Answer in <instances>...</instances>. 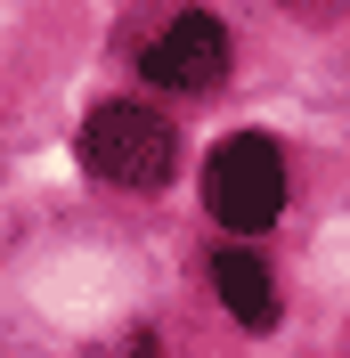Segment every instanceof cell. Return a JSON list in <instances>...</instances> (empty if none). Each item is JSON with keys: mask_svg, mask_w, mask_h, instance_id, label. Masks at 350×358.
<instances>
[{"mask_svg": "<svg viewBox=\"0 0 350 358\" xmlns=\"http://www.w3.org/2000/svg\"><path fill=\"white\" fill-rule=\"evenodd\" d=\"M90 358H163V350H155V334H114L106 350H90Z\"/></svg>", "mask_w": 350, "mask_h": 358, "instance_id": "5", "label": "cell"}, {"mask_svg": "<svg viewBox=\"0 0 350 358\" xmlns=\"http://www.w3.org/2000/svg\"><path fill=\"white\" fill-rule=\"evenodd\" d=\"M204 203H212L220 228H237V236H253V228H269L285 212V155L269 147V138H228V147H212V171H204Z\"/></svg>", "mask_w": 350, "mask_h": 358, "instance_id": "2", "label": "cell"}, {"mask_svg": "<svg viewBox=\"0 0 350 358\" xmlns=\"http://www.w3.org/2000/svg\"><path fill=\"white\" fill-rule=\"evenodd\" d=\"M82 163L106 187H131V196H155L163 171H172V122L131 98H106V106L82 122Z\"/></svg>", "mask_w": 350, "mask_h": 358, "instance_id": "1", "label": "cell"}, {"mask_svg": "<svg viewBox=\"0 0 350 358\" xmlns=\"http://www.w3.org/2000/svg\"><path fill=\"white\" fill-rule=\"evenodd\" d=\"M220 73H228V33H220V17H204V8L172 17L147 41V82L155 90H212Z\"/></svg>", "mask_w": 350, "mask_h": 358, "instance_id": "3", "label": "cell"}, {"mask_svg": "<svg viewBox=\"0 0 350 358\" xmlns=\"http://www.w3.org/2000/svg\"><path fill=\"white\" fill-rule=\"evenodd\" d=\"M212 285H220V301L237 310V326L244 334H269L277 326V285H269V268L253 261V252H212Z\"/></svg>", "mask_w": 350, "mask_h": 358, "instance_id": "4", "label": "cell"}, {"mask_svg": "<svg viewBox=\"0 0 350 358\" xmlns=\"http://www.w3.org/2000/svg\"><path fill=\"white\" fill-rule=\"evenodd\" d=\"M302 8H309V17H326V8H334V0H302Z\"/></svg>", "mask_w": 350, "mask_h": 358, "instance_id": "6", "label": "cell"}]
</instances>
